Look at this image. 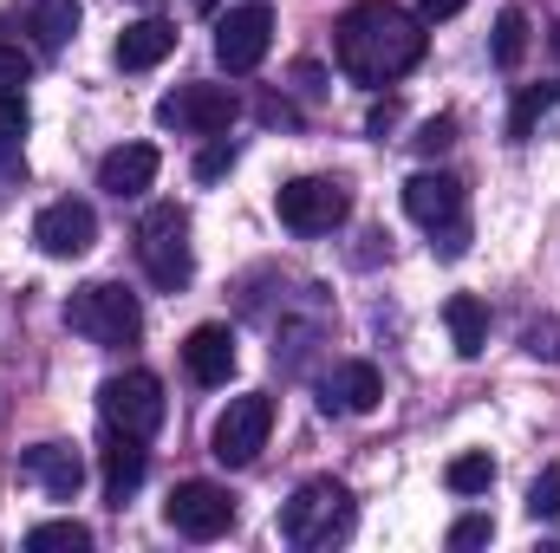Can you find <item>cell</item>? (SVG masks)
<instances>
[{"mask_svg":"<svg viewBox=\"0 0 560 553\" xmlns=\"http://www.w3.org/2000/svg\"><path fill=\"white\" fill-rule=\"evenodd\" d=\"M332 52H339V72L359 79V85H392L405 79L423 59V20L392 7V0H359L339 13L332 26Z\"/></svg>","mask_w":560,"mask_h":553,"instance_id":"obj_1","label":"cell"},{"mask_svg":"<svg viewBox=\"0 0 560 553\" xmlns=\"http://www.w3.org/2000/svg\"><path fill=\"white\" fill-rule=\"evenodd\" d=\"M352 528H359L352 489H346V482H332V475L300 482V489H293V502L280 508V541H287V548H339Z\"/></svg>","mask_w":560,"mask_h":553,"instance_id":"obj_2","label":"cell"},{"mask_svg":"<svg viewBox=\"0 0 560 553\" xmlns=\"http://www.w3.org/2000/svg\"><path fill=\"white\" fill-rule=\"evenodd\" d=\"M66 326H72L79 339H92V345H138L143 306H138L131 286H118V280H92V286H79V293L66 299Z\"/></svg>","mask_w":560,"mask_h":553,"instance_id":"obj_3","label":"cell"},{"mask_svg":"<svg viewBox=\"0 0 560 553\" xmlns=\"http://www.w3.org/2000/svg\"><path fill=\"white\" fill-rule=\"evenodd\" d=\"M138 261H143V274L156 280L163 293L189 286L196 255H189V215H183L176 202H156V209L138 222Z\"/></svg>","mask_w":560,"mask_h":553,"instance_id":"obj_4","label":"cell"},{"mask_svg":"<svg viewBox=\"0 0 560 553\" xmlns=\"http://www.w3.org/2000/svg\"><path fill=\"white\" fill-rule=\"evenodd\" d=\"M268 430H275V398H268V391H242V398H229V411L215 416L209 456L229 462V469H248V462L268 449Z\"/></svg>","mask_w":560,"mask_h":553,"instance_id":"obj_5","label":"cell"},{"mask_svg":"<svg viewBox=\"0 0 560 553\" xmlns=\"http://www.w3.org/2000/svg\"><path fill=\"white\" fill-rule=\"evenodd\" d=\"M275 209L293 235H332V228L352 215V196H346V183H332V176H293V183H280Z\"/></svg>","mask_w":560,"mask_h":553,"instance_id":"obj_6","label":"cell"},{"mask_svg":"<svg viewBox=\"0 0 560 553\" xmlns=\"http://www.w3.org/2000/svg\"><path fill=\"white\" fill-rule=\"evenodd\" d=\"M98 416H105V430H125V436L150 443L163 430V385L150 372H118L98 385Z\"/></svg>","mask_w":560,"mask_h":553,"instance_id":"obj_7","label":"cell"},{"mask_svg":"<svg viewBox=\"0 0 560 553\" xmlns=\"http://www.w3.org/2000/svg\"><path fill=\"white\" fill-rule=\"evenodd\" d=\"M242 98L229 85H176L163 105H156V125L163 131H183V138H222L235 125Z\"/></svg>","mask_w":560,"mask_h":553,"instance_id":"obj_8","label":"cell"},{"mask_svg":"<svg viewBox=\"0 0 560 553\" xmlns=\"http://www.w3.org/2000/svg\"><path fill=\"white\" fill-rule=\"evenodd\" d=\"M163 521H170L176 534H189V541H215V534L235 528V502H229V489H215V482H176L170 502H163Z\"/></svg>","mask_w":560,"mask_h":553,"instance_id":"obj_9","label":"cell"},{"mask_svg":"<svg viewBox=\"0 0 560 553\" xmlns=\"http://www.w3.org/2000/svg\"><path fill=\"white\" fill-rule=\"evenodd\" d=\"M268 46H275V13H268L261 0L235 7V13L215 26V59H222V72H255V66L268 59Z\"/></svg>","mask_w":560,"mask_h":553,"instance_id":"obj_10","label":"cell"},{"mask_svg":"<svg viewBox=\"0 0 560 553\" xmlns=\"http://www.w3.org/2000/svg\"><path fill=\"white\" fill-rule=\"evenodd\" d=\"M33 242H39V255H52V261H79L92 242H98V215H92V202H46L39 209V222H33Z\"/></svg>","mask_w":560,"mask_h":553,"instance_id":"obj_11","label":"cell"},{"mask_svg":"<svg viewBox=\"0 0 560 553\" xmlns=\"http://www.w3.org/2000/svg\"><path fill=\"white\" fill-rule=\"evenodd\" d=\"M405 215L418 222V228H450V222H463V183L456 176H443V169H418L411 183H405Z\"/></svg>","mask_w":560,"mask_h":553,"instance_id":"obj_12","label":"cell"},{"mask_svg":"<svg viewBox=\"0 0 560 553\" xmlns=\"http://www.w3.org/2000/svg\"><path fill=\"white\" fill-rule=\"evenodd\" d=\"M183 365H189V378L196 385H229L235 378V332L229 326H196L189 339H183Z\"/></svg>","mask_w":560,"mask_h":553,"instance_id":"obj_13","label":"cell"},{"mask_svg":"<svg viewBox=\"0 0 560 553\" xmlns=\"http://www.w3.org/2000/svg\"><path fill=\"white\" fill-rule=\"evenodd\" d=\"M52 502H72L79 495V482H85V456L72 449V443H39V449H26V462H20Z\"/></svg>","mask_w":560,"mask_h":553,"instance_id":"obj_14","label":"cell"},{"mask_svg":"<svg viewBox=\"0 0 560 553\" xmlns=\"http://www.w3.org/2000/svg\"><path fill=\"white\" fill-rule=\"evenodd\" d=\"M98 462H105V502H112V508H125V495H138L143 469H150V456H143V436L105 430V449H98Z\"/></svg>","mask_w":560,"mask_h":553,"instance_id":"obj_15","label":"cell"},{"mask_svg":"<svg viewBox=\"0 0 560 553\" xmlns=\"http://www.w3.org/2000/svg\"><path fill=\"white\" fill-rule=\"evenodd\" d=\"M378 398H385V378H378V365H365V358H346V365H332V378H326V411H378Z\"/></svg>","mask_w":560,"mask_h":553,"instance_id":"obj_16","label":"cell"},{"mask_svg":"<svg viewBox=\"0 0 560 553\" xmlns=\"http://www.w3.org/2000/svg\"><path fill=\"white\" fill-rule=\"evenodd\" d=\"M170 52H176V26H170V20H138V26L118 33V52H112V59H118L125 72H150V66H163Z\"/></svg>","mask_w":560,"mask_h":553,"instance_id":"obj_17","label":"cell"},{"mask_svg":"<svg viewBox=\"0 0 560 553\" xmlns=\"http://www.w3.org/2000/svg\"><path fill=\"white\" fill-rule=\"evenodd\" d=\"M156 183V150L150 143H125V150H112L105 163H98V189H112L118 202L125 196H143Z\"/></svg>","mask_w":560,"mask_h":553,"instance_id":"obj_18","label":"cell"},{"mask_svg":"<svg viewBox=\"0 0 560 553\" xmlns=\"http://www.w3.org/2000/svg\"><path fill=\"white\" fill-rule=\"evenodd\" d=\"M443 326H450V345L463 358H482V345H489V306L476 293H450L443 299Z\"/></svg>","mask_w":560,"mask_h":553,"instance_id":"obj_19","label":"cell"},{"mask_svg":"<svg viewBox=\"0 0 560 553\" xmlns=\"http://www.w3.org/2000/svg\"><path fill=\"white\" fill-rule=\"evenodd\" d=\"M33 33H39L46 52H59V46L79 33V0H39V7H33Z\"/></svg>","mask_w":560,"mask_h":553,"instance_id":"obj_20","label":"cell"},{"mask_svg":"<svg viewBox=\"0 0 560 553\" xmlns=\"http://www.w3.org/2000/svg\"><path fill=\"white\" fill-rule=\"evenodd\" d=\"M26 548L33 553H85L92 548V528H85V521H39V528L26 534Z\"/></svg>","mask_w":560,"mask_h":553,"instance_id":"obj_21","label":"cell"},{"mask_svg":"<svg viewBox=\"0 0 560 553\" xmlns=\"http://www.w3.org/2000/svg\"><path fill=\"white\" fill-rule=\"evenodd\" d=\"M522 52H528V13L522 7H502L495 13V66H522Z\"/></svg>","mask_w":560,"mask_h":553,"instance_id":"obj_22","label":"cell"},{"mask_svg":"<svg viewBox=\"0 0 560 553\" xmlns=\"http://www.w3.org/2000/svg\"><path fill=\"white\" fill-rule=\"evenodd\" d=\"M443 482H450V495H489V482H495V462L476 449V456H456L450 469H443Z\"/></svg>","mask_w":560,"mask_h":553,"instance_id":"obj_23","label":"cell"},{"mask_svg":"<svg viewBox=\"0 0 560 553\" xmlns=\"http://www.w3.org/2000/svg\"><path fill=\"white\" fill-rule=\"evenodd\" d=\"M548 105H560V85H528V92L515 98V111H509V138H528Z\"/></svg>","mask_w":560,"mask_h":553,"instance_id":"obj_24","label":"cell"},{"mask_svg":"<svg viewBox=\"0 0 560 553\" xmlns=\"http://www.w3.org/2000/svg\"><path fill=\"white\" fill-rule=\"evenodd\" d=\"M528 515H535V521H555L560 515V469H541V475L528 482Z\"/></svg>","mask_w":560,"mask_h":553,"instance_id":"obj_25","label":"cell"},{"mask_svg":"<svg viewBox=\"0 0 560 553\" xmlns=\"http://www.w3.org/2000/svg\"><path fill=\"white\" fill-rule=\"evenodd\" d=\"M229 169H235V143L229 138H215V143L196 150V183H215V176H229Z\"/></svg>","mask_w":560,"mask_h":553,"instance_id":"obj_26","label":"cell"},{"mask_svg":"<svg viewBox=\"0 0 560 553\" xmlns=\"http://www.w3.org/2000/svg\"><path fill=\"white\" fill-rule=\"evenodd\" d=\"M489 541H495V521H489V515H463V521L450 528V548H456V553L489 548Z\"/></svg>","mask_w":560,"mask_h":553,"instance_id":"obj_27","label":"cell"},{"mask_svg":"<svg viewBox=\"0 0 560 553\" xmlns=\"http://www.w3.org/2000/svg\"><path fill=\"white\" fill-rule=\"evenodd\" d=\"M26 138V98L20 92H0V143Z\"/></svg>","mask_w":560,"mask_h":553,"instance_id":"obj_28","label":"cell"},{"mask_svg":"<svg viewBox=\"0 0 560 553\" xmlns=\"http://www.w3.org/2000/svg\"><path fill=\"white\" fill-rule=\"evenodd\" d=\"M26 72H33V59H26L20 46H7V39H0V92H20V85H26Z\"/></svg>","mask_w":560,"mask_h":553,"instance_id":"obj_29","label":"cell"},{"mask_svg":"<svg viewBox=\"0 0 560 553\" xmlns=\"http://www.w3.org/2000/svg\"><path fill=\"white\" fill-rule=\"evenodd\" d=\"M522 345H528V358H555V365H560V319L528 326V332H522Z\"/></svg>","mask_w":560,"mask_h":553,"instance_id":"obj_30","label":"cell"},{"mask_svg":"<svg viewBox=\"0 0 560 553\" xmlns=\"http://www.w3.org/2000/svg\"><path fill=\"white\" fill-rule=\"evenodd\" d=\"M450 143H456V118H430V125L418 131V150H423V156H436V150H450Z\"/></svg>","mask_w":560,"mask_h":553,"instance_id":"obj_31","label":"cell"},{"mask_svg":"<svg viewBox=\"0 0 560 553\" xmlns=\"http://www.w3.org/2000/svg\"><path fill=\"white\" fill-rule=\"evenodd\" d=\"M463 7H469V0H418V20L423 26H430V20H456Z\"/></svg>","mask_w":560,"mask_h":553,"instance_id":"obj_32","label":"cell"},{"mask_svg":"<svg viewBox=\"0 0 560 553\" xmlns=\"http://www.w3.org/2000/svg\"><path fill=\"white\" fill-rule=\"evenodd\" d=\"M202 7H215V0H202Z\"/></svg>","mask_w":560,"mask_h":553,"instance_id":"obj_33","label":"cell"}]
</instances>
